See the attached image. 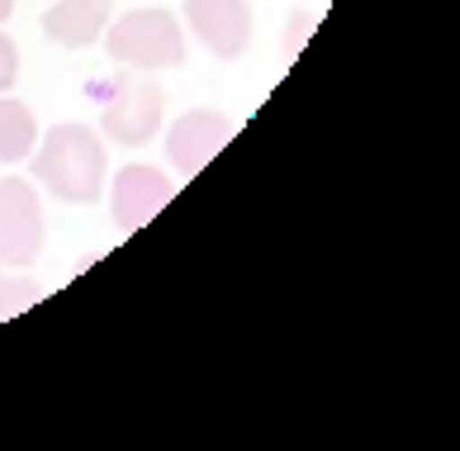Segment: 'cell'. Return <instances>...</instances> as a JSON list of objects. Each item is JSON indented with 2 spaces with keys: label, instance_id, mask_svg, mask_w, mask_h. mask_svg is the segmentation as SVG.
Wrapping results in <instances>:
<instances>
[{
  "label": "cell",
  "instance_id": "3",
  "mask_svg": "<svg viewBox=\"0 0 460 451\" xmlns=\"http://www.w3.org/2000/svg\"><path fill=\"white\" fill-rule=\"evenodd\" d=\"M162 114H166L162 86L124 72V77L110 81V100H105V110H100V129H105L110 143H119V148H143L157 138Z\"/></svg>",
  "mask_w": 460,
  "mask_h": 451
},
{
  "label": "cell",
  "instance_id": "8",
  "mask_svg": "<svg viewBox=\"0 0 460 451\" xmlns=\"http://www.w3.org/2000/svg\"><path fill=\"white\" fill-rule=\"evenodd\" d=\"M110 10L114 0H58L53 10H43V33L58 48H91L110 29Z\"/></svg>",
  "mask_w": 460,
  "mask_h": 451
},
{
  "label": "cell",
  "instance_id": "2",
  "mask_svg": "<svg viewBox=\"0 0 460 451\" xmlns=\"http://www.w3.org/2000/svg\"><path fill=\"white\" fill-rule=\"evenodd\" d=\"M105 39V53L114 62L133 67V72H162V67H181L185 62V33L176 24L172 10H157V5H143V10H128L124 20H114Z\"/></svg>",
  "mask_w": 460,
  "mask_h": 451
},
{
  "label": "cell",
  "instance_id": "4",
  "mask_svg": "<svg viewBox=\"0 0 460 451\" xmlns=\"http://www.w3.org/2000/svg\"><path fill=\"white\" fill-rule=\"evenodd\" d=\"M43 252V200L24 176L0 181V266H33Z\"/></svg>",
  "mask_w": 460,
  "mask_h": 451
},
{
  "label": "cell",
  "instance_id": "12",
  "mask_svg": "<svg viewBox=\"0 0 460 451\" xmlns=\"http://www.w3.org/2000/svg\"><path fill=\"white\" fill-rule=\"evenodd\" d=\"M314 24H318V14H314V10L304 14V20H299V14H295V20H289V29H285V58H299V48L309 43Z\"/></svg>",
  "mask_w": 460,
  "mask_h": 451
},
{
  "label": "cell",
  "instance_id": "10",
  "mask_svg": "<svg viewBox=\"0 0 460 451\" xmlns=\"http://www.w3.org/2000/svg\"><path fill=\"white\" fill-rule=\"evenodd\" d=\"M33 300H39V285H29V281H20V275L0 271V323L14 319V314H24Z\"/></svg>",
  "mask_w": 460,
  "mask_h": 451
},
{
  "label": "cell",
  "instance_id": "7",
  "mask_svg": "<svg viewBox=\"0 0 460 451\" xmlns=\"http://www.w3.org/2000/svg\"><path fill=\"white\" fill-rule=\"evenodd\" d=\"M172 195H176V181L162 167H124L114 176V190H110L114 223L124 233H138L147 219H157L172 204Z\"/></svg>",
  "mask_w": 460,
  "mask_h": 451
},
{
  "label": "cell",
  "instance_id": "1",
  "mask_svg": "<svg viewBox=\"0 0 460 451\" xmlns=\"http://www.w3.org/2000/svg\"><path fill=\"white\" fill-rule=\"evenodd\" d=\"M33 185L62 204H91L105 190V143L91 124H58L33 152Z\"/></svg>",
  "mask_w": 460,
  "mask_h": 451
},
{
  "label": "cell",
  "instance_id": "11",
  "mask_svg": "<svg viewBox=\"0 0 460 451\" xmlns=\"http://www.w3.org/2000/svg\"><path fill=\"white\" fill-rule=\"evenodd\" d=\"M14 77H20V48H14V39L0 29V95L14 86Z\"/></svg>",
  "mask_w": 460,
  "mask_h": 451
},
{
  "label": "cell",
  "instance_id": "5",
  "mask_svg": "<svg viewBox=\"0 0 460 451\" xmlns=\"http://www.w3.org/2000/svg\"><path fill=\"white\" fill-rule=\"evenodd\" d=\"M233 133H237V119H228L224 110H185L172 124V133H166V158H172L176 171L190 181L214 162V152L224 148Z\"/></svg>",
  "mask_w": 460,
  "mask_h": 451
},
{
  "label": "cell",
  "instance_id": "13",
  "mask_svg": "<svg viewBox=\"0 0 460 451\" xmlns=\"http://www.w3.org/2000/svg\"><path fill=\"white\" fill-rule=\"evenodd\" d=\"M10 14H14V0H0V24H5Z\"/></svg>",
  "mask_w": 460,
  "mask_h": 451
},
{
  "label": "cell",
  "instance_id": "9",
  "mask_svg": "<svg viewBox=\"0 0 460 451\" xmlns=\"http://www.w3.org/2000/svg\"><path fill=\"white\" fill-rule=\"evenodd\" d=\"M39 138V119L24 100L0 95V162H24Z\"/></svg>",
  "mask_w": 460,
  "mask_h": 451
},
{
  "label": "cell",
  "instance_id": "6",
  "mask_svg": "<svg viewBox=\"0 0 460 451\" xmlns=\"http://www.w3.org/2000/svg\"><path fill=\"white\" fill-rule=\"evenodd\" d=\"M185 24L214 58H243L252 43V10L247 0H185Z\"/></svg>",
  "mask_w": 460,
  "mask_h": 451
}]
</instances>
